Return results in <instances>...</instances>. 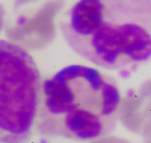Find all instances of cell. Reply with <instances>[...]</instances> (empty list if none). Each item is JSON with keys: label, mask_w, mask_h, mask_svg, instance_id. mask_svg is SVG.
Here are the masks:
<instances>
[{"label": "cell", "mask_w": 151, "mask_h": 143, "mask_svg": "<svg viewBox=\"0 0 151 143\" xmlns=\"http://www.w3.org/2000/svg\"><path fill=\"white\" fill-rule=\"evenodd\" d=\"M59 29L78 56L126 76L150 58L151 0H78Z\"/></svg>", "instance_id": "1"}, {"label": "cell", "mask_w": 151, "mask_h": 143, "mask_svg": "<svg viewBox=\"0 0 151 143\" xmlns=\"http://www.w3.org/2000/svg\"><path fill=\"white\" fill-rule=\"evenodd\" d=\"M42 75L23 46L0 39V143H26L32 135Z\"/></svg>", "instance_id": "3"}, {"label": "cell", "mask_w": 151, "mask_h": 143, "mask_svg": "<svg viewBox=\"0 0 151 143\" xmlns=\"http://www.w3.org/2000/svg\"><path fill=\"white\" fill-rule=\"evenodd\" d=\"M4 20H5V9L4 6L0 3V32H1L3 25H4Z\"/></svg>", "instance_id": "4"}, {"label": "cell", "mask_w": 151, "mask_h": 143, "mask_svg": "<svg viewBox=\"0 0 151 143\" xmlns=\"http://www.w3.org/2000/svg\"><path fill=\"white\" fill-rule=\"evenodd\" d=\"M120 106L113 77L87 65H68L42 83L35 127L42 136L93 140L113 132Z\"/></svg>", "instance_id": "2"}]
</instances>
